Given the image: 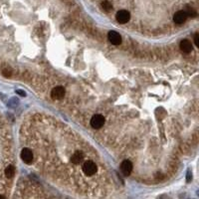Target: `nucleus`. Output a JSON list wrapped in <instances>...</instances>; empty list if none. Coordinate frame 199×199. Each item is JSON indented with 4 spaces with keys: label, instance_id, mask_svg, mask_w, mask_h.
I'll list each match as a JSON object with an SVG mask.
<instances>
[{
    "label": "nucleus",
    "instance_id": "nucleus-1",
    "mask_svg": "<svg viewBox=\"0 0 199 199\" xmlns=\"http://www.w3.org/2000/svg\"><path fill=\"white\" fill-rule=\"evenodd\" d=\"M82 169H83V172L85 173V175L92 176V175H94V174L97 173L98 166H97V164L94 162V161L87 160V161H85V162H84Z\"/></svg>",
    "mask_w": 199,
    "mask_h": 199
},
{
    "label": "nucleus",
    "instance_id": "nucleus-2",
    "mask_svg": "<svg viewBox=\"0 0 199 199\" xmlns=\"http://www.w3.org/2000/svg\"><path fill=\"white\" fill-rule=\"evenodd\" d=\"M116 18H117V21L121 23V24H126L129 21L130 19V14L128 10H120L117 11V13L116 14Z\"/></svg>",
    "mask_w": 199,
    "mask_h": 199
},
{
    "label": "nucleus",
    "instance_id": "nucleus-3",
    "mask_svg": "<svg viewBox=\"0 0 199 199\" xmlns=\"http://www.w3.org/2000/svg\"><path fill=\"white\" fill-rule=\"evenodd\" d=\"M105 124V117L102 115H95L91 119V126L96 129L101 128Z\"/></svg>",
    "mask_w": 199,
    "mask_h": 199
},
{
    "label": "nucleus",
    "instance_id": "nucleus-4",
    "mask_svg": "<svg viewBox=\"0 0 199 199\" xmlns=\"http://www.w3.org/2000/svg\"><path fill=\"white\" fill-rule=\"evenodd\" d=\"M133 171V163L132 161H129L128 159L123 160L121 163V172L123 174L124 176H128Z\"/></svg>",
    "mask_w": 199,
    "mask_h": 199
},
{
    "label": "nucleus",
    "instance_id": "nucleus-5",
    "mask_svg": "<svg viewBox=\"0 0 199 199\" xmlns=\"http://www.w3.org/2000/svg\"><path fill=\"white\" fill-rule=\"evenodd\" d=\"M65 93H66V91L62 86L55 87V88L51 91V98L53 100H61L64 98Z\"/></svg>",
    "mask_w": 199,
    "mask_h": 199
},
{
    "label": "nucleus",
    "instance_id": "nucleus-6",
    "mask_svg": "<svg viewBox=\"0 0 199 199\" xmlns=\"http://www.w3.org/2000/svg\"><path fill=\"white\" fill-rule=\"evenodd\" d=\"M20 156H21V159L27 164H30L33 161V152L31 151V149L29 148H23Z\"/></svg>",
    "mask_w": 199,
    "mask_h": 199
},
{
    "label": "nucleus",
    "instance_id": "nucleus-7",
    "mask_svg": "<svg viewBox=\"0 0 199 199\" xmlns=\"http://www.w3.org/2000/svg\"><path fill=\"white\" fill-rule=\"evenodd\" d=\"M108 38L113 45H121L122 44V36L116 32V31H110L108 34Z\"/></svg>",
    "mask_w": 199,
    "mask_h": 199
},
{
    "label": "nucleus",
    "instance_id": "nucleus-8",
    "mask_svg": "<svg viewBox=\"0 0 199 199\" xmlns=\"http://www.w3.org/2000/svg\"><path fill=\"white\" fill-rule=\"evenodd\" d=\"M187 17L188 16H187V14H186V12L184 10H180V11H177L176 13L173 15V21L176 24L181 25L186 21Z\"/></svg>",
    "mask_w": 199,
    "mask_h": 199
},
{
    "label": "nucleus",
    "instance_id": "nucleus-9",
    "mask_svg": "<svg viewBox=\"0 0 199 199\" xmlns=\"http://www.w3.org/2000/svg\"><path fill=\"white\" fill-rule=\"evenodd\" d=\"M180 49H181V51L184 53H190L192 51V44L189 40H182L180 42V45H179Z\"/></svg>",
    "mask_w": 199,
    "mask_h": 199
},
{
    "label": "nucleus",
    "instance_id": "nucleus-10",
    "mask_svg": "<svg viewBox=\"0 0 199 199\" xmlns=\"http://www.w3.org/2000/svg\"><path fill=\"white\" fill-rule=\"evenodd\" d=\"M84 159V153L82 151H75L71 156V161L74 164H80Z\"/></svg>",
    "mask_w": 199,
    "mask_h": 199
},
{
    "label": "nucleus",
    "instance_id": "nucleus-11",
    "mask_svg": "<svg viewBox=\"0 0 199 199\" xmlns=\"http://www.w3.org/2000/svg\"><path fill=\"white\" fill-rule=\"evenodd\" d=\"M15 174V167L13 165H8L5 168V175L7 178H11L13 177Z\"/></svg>",
    "mask_w": 199,
    "mask_h": 199
},
{
    "label": "nucleus",
    "instance_id": "nucleus-12",
    "mask_svg": "<svg viewBox=\"0 0 199 199\" xmlns=\"http://www.w3.org/2000/svg\"><path fill=\"white\" fill-rule=\"evenodd\" d=\"M184 11L186 12V14H187V16H189V17H191V18H194V17L197 16V12H196L193 8H192V7H190V6H186L185 9H184Z\"/></svg>",
    "mask_w": 199,
    "mask_h": 199
},
{
    "label": "nucleus",
    "instance_id": "nucleus-13",
    "mask_svg": "<svg viewBox=\"0 0 199 199\" xmlns=\"http://www.w3.org/2000/svg\"><path fill=\"white\" fill-rule=\"evenodd\" d=\"M102 7L104 8L105 11L110 12L111 9H113V5H111V3L110 1H108V0H104L102 2Z\"/></svg>",
    "mask_w": 199,
    "mask_h": 199
},
{
    "label": "nucleus",
    "instance_id": "nucleus-14",
    "mask_svg": "<svg viewBox=\"0 0 199 199\" xmlns=\"http://www.w3.org/2000/svg\"><path fill=\"white\" fill-rule=\"evenodd\" d=\"M186 180H187V182H190L192 180V174H191V171L188 170L187 171V174H186Z\"/></svg>",
    "mask_w": 199,
    "mask_h": 199
},
{
    "label": "nucleus",
    "instance_id": "nucleus-15",
    "mask_svg": "<svg viewBox=\"0 0 199 199\" xmlns=\"http://www.w3.org/2000/svg\"><path fill=\"white\" fill-rule=\"evenodd\" d=\"M194 43L197 48H199V34H196L194 36Z\"/></svg>",
    "mask_w": 199,
    "mask_h": 199
},
{
    "label": "nucleus",
    "instance_id": "nucleus-16",
    "mask_svg": "<svg viewBox=\"0 0 199 199\" xmlns=\"http://www.w3.org/2000/svg\"><path fill=\"white\" fill-rule=\"evenodd\" d=\"M16 93H17V94H19V95H21L22 97H25V96H26V94H25V93H24L23 91H20V90H18V91H16Z\"/></svg>",
    "mask_w": 199,
    "mask_h": 199
},
{
    "label": "nucleus",
    "instance_id": "nucleus-17",
    "mask_svg": "<svg viewBox=\"0 0 199 199\" xmlns=\"http://www.w3.org/2000/svg\"><path fill=\"white\" fill-rule=\"evenodd\" d=\"M0 198H4V196L3 195H0Z\"/></svg>",
    "mask_w": 199,
    "mask_h": 199
}]
</instances>
